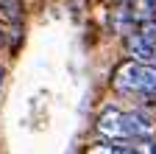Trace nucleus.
Wrapping results in <instances>:
<instances>
[{"mask_svg":"<svg viewBox=\"0 0 156 154\" xmlns=\"http://www.w3.org/2000/svg\"><path fill=\"white\" fill-rule=\"evenodd\" d=\"M117 92H126V95H156V65H142V62H134L126 59L117 65L114 70V79H112Z\"/></svg>","mask_w":156,"mask_h":154,"instance_id":"f257e3e1","label":"nucleus"},{"mask_svg":"<svg viewBox=\"0 0 156 154\" xmlns=\"http://www.w3.org/2000/svg\"><path fill=\"white\" fill-rule=\"evenodd\" d=\"M95 129L106 140H126V112L117 107H103V112L95 121Z\"/></svg>","mask_w":156,"mask_h":154,"instance_id":"f03ea898","label":"nucleus"},{"mask_svg":"<svg viewBox=\"0 0 156 154\" xmlns=\"http://www.w3.org/2000/svg\"><path fill=\"white\" fill-rule=\"evenodd\" d=\"M156 137V118L148 112H126V140H153Z\"/></svg>","mask_w":156,"mask_h":154,"instance_id":"7ed1b4c3","label":"nucleus"},{"mask_svg":"<svg viewBox=\"0 0 156 154\" xmlns=\"http://www.w3.org/2000/svg\"><path fill=\"white\" fill-rule=\"evenodd\" d=\"M126 51L134 62H142V65H156V51L140 36V31H126Z\"/></svg>","mask_w":156,"mask_h":154,"instance_id":"20e7f679","label":"nucleus"},{"mask_svg":"<svg viewBox=\"0 0 156 154\" xmlns=\"http://www.w3.org/2000/svg\"><path fill=\"white\" fill-rule=\"evenodd\" d=\"M128 17L136 25L156 20V0H128Z\"/></svg>","mask_w":156,"mask_h":154,"instance_id":"39448f33","label":"nucleus"},{"mask_svg":"<svg viewBox=\"0 0 156 154\" xmlns=\"http://www.w3.org/2000/svg\"><path fill=\"white\" fill-rule=\"evenodd\" d=\"M0 14L9 23L20 25L23 23V14H25V6H23V0H0Z\"/></svg>","mask_w":156,"mask_h":154,"instance_id":"423d86ee","label":"nucleus"},{"mask_svg":"<svg viewBox=\"0 0 156 154\" xmlns=\"http://www.w3.org/2000/svg\"><path fill=\"white\" fill-rule=\"evenodd\" d=\"M126 143L123 140H103V143H95L87 148V154H123Z\"/></svg>","mask_w":156,"mask_h":154,"instance_id":"0eeeda50","label":"nucleus"},{"mask_svg":"<svg viewBox=\"0 0 156 154\" xmlns=\"http://www.w3.org/2000/svg\"><path fill=\"white\" fill-rule=\"evenodd\" d=\"M123 154H156V143L153 140H128Z\"/></svg>","mask_w":156,"mask_h":154,"instance_id":"6e6552de","label":"nucleus"},{"mask_svg":"<svg viewBox=\"0 0 156 154\" xmlns=\"http://www.w3.org/2000/svg\"><path fill=\"white\" fill-rule=\"evenodd\" d=\"M136 31H140V36L156 51V20H148V23H140L136 25Z\"/></svg>","mask_w":156,"mask_h":154,"instance_id":"1a4fd4ad","label":"nucleus"},{"mask_svg":"<svg viewBox=\"0 0 156 154\" xmlns=\"http://www.w3.org/2000/svg\"><path fill=\"white\" fill-rule=\"evenodd\" d=\"M3 45H6V31L0 28V48H3Z\"/></svg>","mask_w":156,"mask_h":154,"instance_id":"9d476101","label":"nucleus"},{"mask_svg":"<svg viewBox=\"0 0 156 154\" xmlns=\"http://www.w3.org/2000/svg\"><path fill=\"white\" fill-rule=\"evenodd\" d=\"M3 79H6V70L0 67V87H3Z\"/></svg>","mask_w":156,"mask_h":154,"instance_id":"9b49d317","label":"nucleus"}]
</instances>
